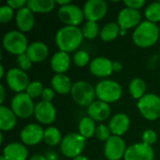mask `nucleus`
Masks as SVG:
<instances>
[{"instance_id":"nucleus-38","label":"nucleus","mask_w":160,"mask_h":160,"mask_svg":"<svg viewBox=\"0 0 160 160\" xmlns=\"http://www.w3.org/2000/svg\"><path fill=\"white\" fill-rule=\"evenodd\" d=\"M142 142L152 146L158 141V134L153 129H146L142 135Z\"/></svg>"},{"instance_id":"nucleus-47","label":"nucleus","mask_w":160,"mask_h":160,"mask_svg":"<svg viewBox=\"0 0 160 160\" xmlns=\"http://www.w3.org/2000/svg\"><path fill=\"white\" fill-rule=\"evenodd\" d=\"M5 76H6V74H5L4 66H3V65H1V66H0V79H3Z\"/></svg>"},{"instance_id":"nucleus-8","label":"nucleus","mask_w":160,"mask_h":160,"mask_svg":"<svg viewBox=\"0 0 160 160\" xmlns=\"http://www.w3.org/2000/svg\"><path fill=\"white\" fill-rule=\"evenodd\" d=\"M36 104L25 92L16 94L10 102V109L17 117L22 119H28L35 113Z\"/></svg>"},{"instance_id":"nucleus-10","label":"nucleus","mask_w":160,"mask_h":160,"mask_svg":"<svg viewBox=\"0 0 160 160\" xmlns=\"http://www.w3.org/2000/svg\"><path fill=\"white\" fill-rule=\"evenodd\" d=\"M57 16L65 25L68 26H79L83 19H85L82 8L72 3L60 7L57 11Z\"/></svg>"},{"instance_id":"nucleus-49","label":"nucleus","mask_w":160,"mask_h":160,"mask_svg":"<svg viewBox=\"0 0 160 160\" xmlns=\"http://www.w3.org/2000/svg\"><path fill=\"white\" fill-rule=\"evenodd\" d=\"M127 33H128V31H126V30H121V32H120V36H125Z\"/></svg>"},{"instance_id":"nucleus-35","label":"nucleus","mask_w":160,"mask_h":160,"mask_svg":"<svg viewBox=\"0 0 160 160\" xmlns=\"http://www.w3.org/2000/svg\"><path fill=\"white\" fill-rule=\"evenodd\" d=\"M112 136L109 126H106L104 124H100L97 127L96 129V133H95V137L100 141V142H107L111 137Z\"/></svg>"},{"instance_id":"nucleus-27","label":"nucleus","mask_w":160,"mask_h":160,"mask_svg":"<svg viewBox=\"0 0 160 160\" xmlns=\"http://www.w3.org/2000/svg\"><path fill=\"white\" fill-rule=\"evenodd\" d=\"M121 28L117 22H108L100 29V38L105 42H111L118 38Z\"/></svg>"},{"instance_id":"nucleus-22","label":"nucleus","mask_w":160,"mask_h":160,"mask_svg":"<svg viewBox=\"0 0 160 160\" xmlns=\"http://www.w3.org/2000/svg\"><path fill=\"white\" fill-rule=\"evenodd\" d=\"M2 155L7 160H26L28 150L22 142H10L4 147Z\"/></svg>"},{"instance_id":"nucleus-40","label":"nucleus","mask_w":160,"mask_h":160,"mask_svg":"<svg viewBox=\"0 0 160 160\" xmlns=\"http://www.w3.org/2000/svg\"><path fill=\"white\" fill-rule=\"evenodd\" d=\"M54 95L55 92L52 87H45L41 95V100L46 102H52L54 98Z\"/></svg>"},{"instance_id":"nucleus-4","label":"nucleus","mask_w":160,"mask_h":160,"mask_svg":"<svg viewBox=\"0 0 160 160\" xmlns=\"http://www.w3.org/2000/svg\"><path fill=\"white\" fill-rule=\"evenodd\" d=\"M72 99L79 106L88 108L97 98L96 87L86 81L75 82L70 92Z\"/></svg>"},{"instance_id":"nucleus-16","label":"nucleus","mask_w":160,"mask_h":160,"mask_svg":"<svg viewBox=\"0 0 160 160\" xmlns=\"http://www.w3.org/2000/svg\"><path fill=\"white\" fill-rule=\"evenodd\" d=\"M34 115L38 123L49 126L55 121L57 112L52 102H46L41 100L36 104Z\"/></svg>"},{"instance_id":"nucleus-26","label":"nucleus","mask_w":160,"mask_h":160,"mask_svg":"<svg viewBox=\"0 0 160 160\" xmlns=\"http://www.w3.org/2000/svg\"><path fill=\"white\" fill-rule=\"evenodd\" d=\"M55 6L54 0H28L26 5L34 13H49Z\"/></svg>"},{"instance_id":"nucleus-17","label":"nucleus","mask_w":160,"mask_h":160,"mask_svg":"<svg viewBox=\"0 0 160 160\" xmlns=\"http://www.w3.org/2000/svg\"><path fill=\"white\" fill-rule=\"evenodd\" d=\"M89 68L94 76L99 78H107L113 72V62L107 57H96L91 60Z\"/></svg>"},{"instance_id":"nucleus-3","label":"nucleus","mask_w":160,"mask_h":160,"mask_svg":"<svg viewBox=\"0 0 160 160\" xmlns=\"http://www.w3.org/2000/svg\"><path fill=\"white\" fill-rule=\"evenodd\" d=\"M2 45L8 52L17 56L25 53L29 46L27 38L19 30L7 32L3 37Z\"/></svg>"},{"instance_id":"nucleus-24","label":"nucleus","mask_w":160,"mask_h":160,"mask_svg":"<svg viewBox=\"0 0 160 160\" xmlns=\"http://www.w3.org/2000/svg\"><path fill=\"white\" fill-rule=\"evenodd\" d=\"M52 88L59 95H67L71 92L72 82L66 74H55L51 80Z\"/></svg>"},{"instance_id":"nucleus-18","label":"nucleus","mask_w":160,"mask_h":160,"mask_svg":"<svg viewBox=\"0 0 160 160\" xmlns=\"http://www.w3.org/2000/svg\"><path fill=\"white\" fill-rule=\"evenodd\" d=\"M15 21L19 31L23 34L30 32L35 26L34 12L27 7H24L17 10L15 15Z\"/></svg>"},{"instance_id":"nucleus-41","label":"nucleus","mask_w":160,"mask_h":160,"mask_svg":"<svg viewBox=\"0 0 160 160\" xmlns=\"http://www.w3.org/2000/svg\"><path fill=\"white\" fill-rule=\"evenodd\" d=\"M6 4H7L8 6H9L12 9H14V10H15V9L19 10V9H21V8L26 7L27 1H25V0H8V1H7Z\"/></svg>"},{"instance_id":"nucleus-29","label":"nucleus","mask_w":160,"mask_h":160,"mask_svg":"<svg viewBox=\"0 0 160 160\" xmlns=\"http://www.w3.org/2000/svg\"><path fill=\"white\" fill-rule=\"evenodd\" d=\"M146 83L141 78H134L129 82L128 90L131 97L135 99L140 100L142 97L146 95Z\"/></svg>"},{"instance_id":"nucleus-2","label":"nucleus","mask_w":160,"mask_h":160,"mask_svg":"<svg viewBox=\"0 0 160 160\" xmlns=\"http://www.w3.org/2000/svg\"><path fill=\"white\" fill-rule=\"evenodd\" d=\"M159 35L158 25L146 20L142 21L135 28L132 34V40L140 48H150L158 42Z\"/></svg>"},{"instance_id":"nucleus-34","label":"nucleus","mask_w":160,"mask_h":160,"mask_svg":"<svg viewBox=\"0 0 160 160\" xmlns=\"http://www.w3.org/2000/svg\"><path fill=\"white\" fill-rule=\"evenodd\" d=\"M73 63L78 68H84L90 63V55L84 50L77 51L73 55Z\"/></svg>"},{"instance_id":"nucleus-12","label":"nucleus","mask_w":160,"mask_h":160,"mask_svg":"<svg viewBox=\"0 0 160 160\" xmlns=\"http://www.w3.org/2000/svg\"><path fill=\"white\" fill-rule=\"evenodd\" d=\"M45 129L38 124L31 123L26 125L20 133V138L24 145L34 146L44 141Z\"/></svg>"},{"instance_id":"nucleus-44","label":"nucleus","mask_w":160,"mask_h":160,"mask_svg":"<svg viewBox=\"0 0 160 160\" xmlns=\"http://www.w3.org/2000/svg\"><path fill=\"white\" fill-rule=\"evenodd\" d=\"M122 69H123V65H122L120 62H118V61L113 62V71H115V72H120Z\"/></svg>"},{"instance_id":"nucleus-48","label":"nucleus","mask_w":160,"mask_h":160,"mask_svg":"<svg viewBox=\"0 0 160 160\" xmlns=\"http://www.w3.org/2000/svg\"><path fill=\"white\" fill-rule=\"evenodd\" d=\"M72 160H89V158H86L85 156L81 155V156H79V157H77V158H73Z\"/></svg>"},{"instance_id":"nucleus-7","label":"nucleus","mask_w":160,"mask_h":160,"mask_svg":"<svg viewBox=\"0 0 160 160\" xmlns=\"http://www.w3.org/2000/svg\"><path fill=\"white\" fill-rule=\"evenodd\" d=\"M138 110L143 118L149 121H156L160 117V97L149 93L138 100Z\"/></svg>"},{"instance_id":"nucleus-1","label":"nucleus","mask_w":160,"mask_h":160,"mask_svg":"<svg viewBox=\"0 0 160 160\" xmlns=\"http://www.w3.org/2000/svg\"><path fill=\"white\" fill-rule=\"evenodd\" d=\"M83 35L79 26L65 25L55 34V44L59 51L72 52L79 49L83 41Z\"/></svg>"},{"instance_id":"nucleus-39","label":"nucleus","mask_w":160,"mask_h":160,"mask_svg":"<svg viewBox=\"0 0 160 160\" xmlns=\"http://www.w3.org/2000/svg\"><path fill=\"white\" fill-rule=\"evenodd\" d=\"M124 4L127 8L140 10L141 8H142L145 6L146 1L145 0H125Z\"/></svg>"},{"instance_id":"nucleus-45","label":"nucleus","mask_w":160,"mask_h":160,"mask_svg":"<svg viewBox=\"0 0 160 160\" xmlns=\"http://www.w3.org/2000/svg\"><path fill=\"white\" fill-rule=\"evenodd\" d=\"M45 156L47 160H58V156L54 152H49Z\"/></svg>"},{"instance_id":"nucleus-32","label":"nucleus","mask_w":160,"mask_h":160,"mask_svg":"<svg viewBox=\"0 0 160 160\" xmlns=\"http://www.w3.org/2000/svg\"><path fill=\"white\" fill-rule=\"evenodd\" d=\"M144 15L147 21L158 23L160 22V1L153 2L147 6L144 11Z\"/></svg>"},{"instance_id":"nucleus-31","label":"nucleus","mask_w":160,"mask_h":160,"mask_svg":"<svg viewBox=\"0 0 160 160\" xmlns=\"http://www.w3.org/2000/svg\"><path fill=\"white\" fill-rule=\"evenodd\" d=\"M82 32L83 35V38L86 39H95L99 34H100V29L99 25L97 22H89L87 21L86 22L83 23Z\"/></svg>"},{"instance_id":"nucleus-46","label":"nucleus","mask_w":160,"mask_h":160,"mask_svg":"<svg viewBox=\"0 0 160 160\" xmlns=\"http://www.w3.org/2000/svg\"><path fill=\"white\" fill-rule=\"evenodd\" d=\"M71 3H72L71 0H55V4L59 5L60 7H64V6L69 5Z\"/></svg>"},{"instance_id":"nucleus-6","label":"nucleus","mask_w":160,"mask_h":160,"mask_svg":"<svg viewBox=\"0 0 160 160\" xmlns=\"http://www.w3.org/2000/svg\"><path fill=\"white\" fill-rule=\"evenodd\" d=\"M86 139L83 138L79 132H70L63 137L60 144L62 154L69 158H75L82 155L85 148Z\"/></svg>"},{"instance_id":"nucleus-43","label":"nucleus","mask_w":160,"mask_h":160,"mask_svg":"<svg viewBox=\"0 0 160 160\" xmlns=\"http://www.w3.org/2000/svg\"><path fill=\"white\" fill-rule=\"evenodd\" d=\"M29 160H47V158H46V156H44V155L35 154L29 158Z\"/></svg>"},{"instance_id":"nucleus-19","label":"nucleus","mask_w":160,"mask_h":160,"mask_svg":"<svg viewBox=\"0 0 160 160\" xmlns=\"http://www.w3.org/2000/svg\"><path fill=\"white\" fill-rule=\"evenodd\" d=\"M130 127V118L124 112H118L112 115L110 120L109 128L113 136L122 137L125 135Z\"/></svg>"},{"instance_id":"nucleus-13","label":"nucleus","mask_w":160,"mask_h":160,"mask_svg":"<svg viewBox=\"0 0 160 160\" xmlns=\"http://www.w3.org/2000/svg\"><path fill=\"white\" fill-rule=\"evenodd\" d=\"M128 147L122 137L112 136L104 145V155L108 160H120L124 158Z\"/></svg>"},{"instance_id":"nucleus-20","label":"nucleus","mask_w":160,"mask_h":160,"mask_svg":"<svg viewBox=\"0 0 160 160\" xmlns=\"http://www.w3.org/2000/svg\"><path fill=\"white\" fill-rule=\"evenodd\" d=\"M112 113V109L110 104L103 102L101 100H95L88 108L87 114L95 122H103L107 120Z\"/></svg>"},{"instance_id":"nucleus-37","label":"nucleus","mask_w":160,"mask_h":160,"mask_svg":"<svg viewBox=\"0 0 160 160\" xmlns=\"http://www.w3.org/2000/svg\"><path fill=\"white\" fill-rule=\"evenodd\" d=\"M32 61L30 60V58L27 56L26 53H23V54H21L19 56H17V65H18V68L23 71H27L31 68L32 67Z\"/></svg>"},{"instance_id":"nucleus-30","label":"nucleus","mask_w":160,"mask_h":160,"mask_svg":"<svg viewBox=\"0 0 160 160\" xmlns=\"http://www.w3.org/2000/svg\"><path fill=\"white\" fill-rule=\"evenodd\" d=\"M63 138L61 131L56 128L50 126L45 129L44 132V142L49 146H56L58 144H61Z\"/></svg>"},{"instance_id":"nucleus-50","label":"nucleus","mask_w":160,"mask_h":160,"mask_svg":"<svg viewBox=\"0 0 160 160\" xmlns=\"http://www.w3.org/2000/svg\"><path fill=\"white\" fill-rule=\"evenodd\" d=\"M0 160H7V159H6V158H5V157H4L3 155H2V156L0 157Z\"/></svg>"},{"instance_id":"nucleus-25","label":"nucleus","mask_w":160,"mask_h":160,"mask_svg":"<svg viewBox=\"0 0 160 160\" xmlns=\"http://www.w3.org/2000/svg\"><path fill=\"white\" fill-rule=\"evenodd\" d=\"M17 116L10 108L5 105L0 107V129L1 131H10L17 125Z\"/></svg>"},{"instance_id":"nucleus-11","label":"nucleus","mask_w":160,"mask_h":160,"mask_svg":"<svg viewBox=\"0 0 160 160\" xmlns=\"http://www.w3.org/2000/svg\"><path fill=\"white\" fill-rule=\"evenodd\" d=\"M108 8V4L105 0H88L85 2L82 10L87 21L98 22L107 15Z\"/></svg>"},{"instance_id":"nucleus-36","label":"nucleus","mask_w":160,"mask_h":160,"mask_svg":"<svg viewBox=\"0 0 160 160\" xmlns=\"http://www.w3.org/2000/svg\"><path fill=\"white\" fill-rule=\"evenodd\" d=\"M14 9H12L9 6L2 5L0 7V22L1 23H8L15 16Z\"/></svg>"},{"instance_id":"nucleus-42","label":"nucleus","mask_w":160,"mask_h":160,"mask_svg":"<svg viewBox=\"0 0 160 160\" xmlns=\"http://www.w3.org/2000/svg\"><path fill=\"white\" fill-rule=\"evenodd\" d=\"M5 98H6V90H5L4 85L0 84V102H1V105L4 104Z\"/></svg>"},{"instance_id":"nucleus-9","label":"nucleus","mask_w":160,"mask_h":160,"mask_svg":"<svg viewBox=\"0 0 160 160\" xmlns=\"http://www.w3.org/2000/svg\"><path fill=\"white\" fill-rule=\"evenodd\" d=\"M5 80L8 88L17 94L25 92L28 84L30 83L26 72L20 69L19 68H9L6 73Z\"/></svg>"},{"instance_id":"nucleus-28","label":"nucleus","mask_w":160,"mask_h":160,"mask_svg":"<svg viewBox=\"0 0 160 160\" xmlns=\"http://www.w3.org/2000/svg\"><path fill=\"white\" fill-rule=\"evenodd\" d=\"M79 133L85 139H90L93 136H95L97 125L96 122L90 118L89 116H85L82 118L78 125Z\"/></svg>"},{"instance_id":"nucleus-5","label":"nucleus","mask_w":160,"mask_h":160,"mask_svg":"<svg viewBox=\"0 0 160 160\" xmlns=\"http://www.w3.org/2000/svg\"><path fill=\"white\" fill-rule=\"evenodd\" d=\"M96 94L98 100L108 104L118 101L123 95V88L113 80H103L96 85Z\"/></svg>"},{"instance_id":"nucleus-15","label":"nucleus","mask_w":160,"mask_h":160,"mask_svg":"<svg viewBox=\"0 0 160 160\" xmlns=\"http://www.w3.org/2000/svg\"><path fill=\"white\" fill-rule=\"evenodd\" d=\"M118 25L121 30H129L136 28L142 22V14L140 10L132 9L129 8H124L120 10L117 16Z\"/></svg>"},{"instance_id":"nucleus-33","label":"nucleus","mask_w":160,"mask_h":160,"mask_svg":"<svg viewBox=\"0 0 160 160\" xmlns=\"http://www.w3.org/2000/svg\"><path fill=\"white\" fill-rule=\"evenodd\" d=\"M44 86L43 84L38 82V81H33V82H30V83L28 84L26 90H25V93L31 98H41V95H42V92L44 90Z\"/></svg>"},{"instance_id":"nucleus-23","label":"nucleus","mask_w":160,"mask_h":160,"mask_svg":"<svg viewBox=\"0 0 160 160\" xmlns=\"http://www.w3.org/2000/svg\"><path fill=\"white\" fill-rule=\"evenodd\" d=\"M71 59L68 52L58 51L56 52L50 62L52 69L55 72V74H65L70 68Z\"/></svg>"},{"instance_id":"nucleus-21","label":"nucleus","mask_w":160,"mask_h":160,"mask_svg":"<svg viewBox=\"0 0 160 160\" xmlns=\"http://www.w3.org/2000/svg\"><path fill=\"white\" fill-rule=\"evenodd\" d=\"M49 48L42 41H34L29 44L26 54L32 63H41L46 60L49 55Z\"/></svg>"},{"instance_id":"nucleus-14","label":"nucleus","mask_w":160,"mask_h":160,"mask_svg":"<svg viewBox=\"0 0 160 160\" xmlns=\"http://www.w3.org/2000/svg\"><path fill=\"white\" fill-rule=\"evenodd\" d=\"M155 151L144 142H137L128 147L124 160H154Z\"/></svg>"}]
</instances>
